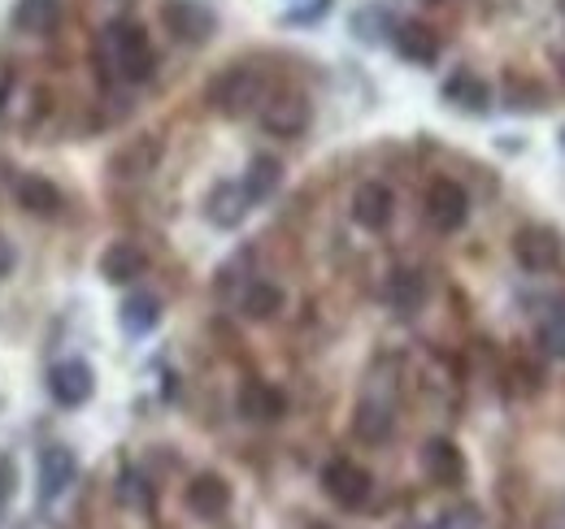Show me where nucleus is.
Wrapping results in <instances>:
<instances>
[{
  "mask_svg": "<svg viewBox=\"0 0 565 529\" xmlns=\"http://www.w3.org/2000/svg\"><path fill=\"white\" fill-rule=\"evenodd\" d=\"M353 31L365 44H374V40H387V35L396 31V18H392L387 9H379V4H370V9H361L353 18Z\"/></svg>",
  "mask_w": 565,
  "mask_h": 529,
  "instance_id": "nucleus-26",
  "label": "nucleus"
},
{
  "mask_svg": "<svg viewBox=\"0 0 565 529\" xmlns=\"http://www.w3.org/2000/svg\"><path fill=\"white\" fill-rule=\"evenodd\" d=\"M387 304L401 313V317H414L418 309L426 304V278L418 269H396L392 278H387Z\"/></svg>",
  "mask_w": 565,
  "mask_h": 529,
  "instance_id": "nucleus-20",
  "label": "nucleus"
},
{
  "mask_svg": "<svg viewBox=\"0 0 565 529\" xmlns=\"http://www.w3.org/2000/svg\"><path fill=\"white\" fill-rule=\"evenodd\" d=\"M188 508L196 512V517H222L226 508H231V486H226V477H217V473H201V477H192V486H188Z\"/></svg>",
  "mask_w": 565,
  "mask_h": 529,
  "instance_id": "nucleus-17",
  "label": "nucleus"
},
{
  "mask_svg": "<svg viewBox=\"0 0 565 529\" xmlns=\"http://www.w3.org/2000/svg\"><path fill=\"white\" fill-rule=\"evenodd\" d=\"M143 269H148V257H143L140 244H131V239H118V244H109L100 252V278L114 282V287H127V282L143 278Z\"/></svg>",
  "mask_w": 565,
  "mask_h": 529,
  "instance_id": "nucleus-12",
  "label": "nucleus"
},
{
  "mask_svg": "<svg viewBox=\"0 0 565 529\" xmlns=\"http://www.w3.org/2000/svg\"><path fill=\"white\" fill-rule=\"evenodd\" d=\"M49 391H53L57 403H66V408L87 403V396H92V369H87L83 360H66V365H57V369L49 374Z\"/></svg>",
  "mask_w": 565,
  "mask_h": 529,
  "instance_id": "nucleus-19",
  "label": "nucleus"
},
{
  "mask_svg": "<svg viewBox=\"0 0 565 529\" xmlns=\"http://www.w3.org/2000/svg\"><path fill=\"white\" fill-rule=\"evenodd\" d=\"M535 338H540V352H544V356H553V360H565V313H553V317H544Z\"/></svg>",
  "mask_w": 565,
  "mask_h": 529,
  "instance_id": "nucleus-27",
  "label": "nucleus"
},
{
  "mask_svg": "<svg viewBox=\"0 0 565 529\" xmlns=\"http://www.w3.org/2000/svg\"><path fill=\"white\" fill-rule=\"evenodd\" d=\"M423 468H426V477L439 482V486H457V482L466 477V461H461L457 443H448V439H430V443H426Z\"/></svg>",
  "mask_w": 565,
  "mask_h": 529,
  "instance_id": "nucleus-18",
  "label": "nucleus"
},
{
  "mask_svg": "<svg viewBox=\"0 0 565 529\" xmlns=\"http://www.w3.org/2000/svg\"><path fill=\"white\" fill-rule=\"evenodd\" d=\"M392 408L387 403H379V399H365V403H356V417H353V434L361 443H383V439H392Z\"/></svg>",
  "mask_w": 565,
  "mask_h": 529,
  "instance_id": "nucleus-23",
  "label": "nucleus"
},
{
  "mask_svg": "<svg viewBox=\"0 0 565 529\" xmlns=\"http://www.w3.org/2000/svg\"><path fill=\"white\" fill-rule=\"evenodd\" d=\"M322 490H327L340 508L356 512V508L370 504V495H374V477L353 461H331L327 468H322Z\"/></svg>",
  "mask_w": 565,
  "mask_h": 529,
  "instance_id": "nucleus-5",
  "label": "nucleus"
},
{
  "mask_svg": "<svg viewBox=\"0 0 565 529\" xmlns=\"http://www.w3.org/2000/svg\"><path fill=\"white\" fill-rule=\"evenodd\" d=\"M392 44H396V53H401L405 62H414V66H435V62H439V40H435V31L423 26V22H396Z\"/></svg>",
  "mask_w": 565,
  "mask_h": 529,
  "instance_id": "nucleus-14",
  "label": "nucleus"
},
{
  "mask_svg": "<svg viewBox=\"0 0 565 529\" xmlns=\"http://www.w3.org/2000/svg\"><path fill=\"white\" fill-rule=\"evenodd\" d=\"M205 100H210L213 114H222V118H244V114L262 109V100H266V74L253 66L222 69L210 87H205Z\"/></svg>",
  "mask_w": 565,
  "mask_h": 529,
  "instance_id": "nucleus-2",
  "label": "nucleus"
},
{
  "mask_svg": "<svg viewBox=\"0 0 565 529\" xmlns=\"http://www.w3.org/2000/svg\"><path fill=\"white\" fill-rule=\"evenodd\" d=\"M444 100L457 105V109H466V114H488V109H492V87H488L479 74L457 69V74H448V83H444Z\"/></svg>",
  "mask_w": 565,
  "mask_h": 529,
  "instance_id": "nucleus-15",
  "label": "nucleus"
},
{
  "mask_svg": "<svg viewBox=\"0 0 565 529\" xmlns=\"http://www.w3.org/2000/svg\"><path fill=\"white\" fill-rule=\"evenodd\" d=\"M161 22L179 44H210L213 31H217L213 9L201 4V0H166L161 4Z\"/></svg>",
  "mask_w": 565,
  "mask_h": 529,
  "instance_id": "nucleus-4",
  "label": "nucleus"
},
{
  "mask_svg": "<svg viewBox=\"0 0 565 529\" xmlns=\"http://www.w3.org/2000/svg\"><path fill=\"white\" fill-rule=\"evenodd\" d=\"M282 309V291L275 282H248L244 287V295H239V313L248 317V322H270V317H279Z\"/></svg>",
  "mask_w": 565,
  "mask_h": 529,
  "instance_id": "nucleus-22",
  "label": "nucleus"
},
{
  "mask_svg": "<svg viewBox=\"0 0 565 529\" xmlns=\"http://www.w3.org/2000/svg\"><path fill=\"white\" fill-rule=\"evenodd\" d=\"M466 217H470V196H466V187L452 183V179H435L430 192H426V222H430L435 230L452 235V230L466 226Z\"/></svg>",
  "mask_w": 565,
  "mask_h": 529,
  "instance_id": "nucleus-6",
  "label": "nucleus"
},
{
  "mask_svg": "<svg viewBox=\"0 0 565 529\" xmlns=\"http://www.w3.org/2000/svg\"><path fill=\"white\" fill-rule=\"evenodd\" d=\"M435 529H483V517H479V508L475 504H457V508H448Z\"/></svg>",
  "mask_w": 565,
  "mask_h": 529,
  "instance_id": "nucleus-29",
  "label": "nucleus"
},
{
  "mask_svg": "<svg viewBox=\"0 0 565 529\" xmlns=\"http://www.w3.org/2000/svg\"><path fill=\"white\" fill-rule=\"evenodd\" d=\"M513 257L526 273H553L565 257V239L562 230L553 226H522L518 239H513Z\"/></svg>",
  "mask_w": 565,
  "mask_h": 529,
  "instance_id": "nucleus-3",
  "label": "nucleus"
},
{
  "mask_svg": "<svg viewBox=\"0 0 565 529\" xmlns=\"http://www.w3.org/2000/svg\"><path fill=\"white\" fill-rule=\"evenodd\" d=\"M262 127L279 139H291L309 127V100L296 96V91H279V96H266L262 100Z\"/></svg>",
  "mask_w": 565,
  "mask_h": 529,
  "instance_id": "nucleus-8",
  "label": "nucleus"
},
{
  "mask_svg": "<svg viewBox=\"0 0 565 529\" xmlns=\"http://www.w3.org/2000/svg\"><path fill=\"white\" fill-rule=\"evenodd\" d=\"M118 499H122L127 508H148L152 490H148V482H143L140 473H122V477H118Z\"/></svg>",
  "mask_w": 565,
  "mask_h": 529,
  "instance_id": "nucleus-28",
  "label": "nucleus"
},
{
  "mask_svg": "<svg viewBox=\"0 0 565 529\" xmlns=\"http://www.w3.org/2000/svg\"><path fill=\"white\" fill-rule=\"evenodd\" d=\"M157 317H161V304H157L152 295H131V300L122 304V326L131 334H148L157 326Z\"/></svg>",
  "mask_w": 565,
  "mask_h": 529,
  "instance_id": "nucleus-25",
  "label": "nucleus"
},
{
  "mask_svg": "<svg viewBox=\"0 0 565 529\" xmlns=\"http://www.w3.org/2000/svg\"><path fill=\"white\" fill-rule=\"evenodd\" d=\"M253 199L244 192V183H217L210 196H205V217H210L217 230H235L244 217H248Z\"/></svg>",
  "mask_w": 565,
  "mask_h": 529,
  "instance_id": "nucleus-11",
  "label": "nucleus"
},
{
  "mask_svg": "<svg viewBox=\"0 0 565 529\" xmlns=\"http://www.w3.org/2000/svg\"><path fill=\"white\" fill-rule=\"evenodd\" d=\"M157 165H161V139H157V134H136V139H127V143L109 156V174H114L118 183H140Z\"/></svg>",
  "mask_w": 565,
  "mask_h": 529,
  "instance_id": "nucleus-7",
  "label": "nucleus"
},
{
  "mask_svg": "<svg viewBox=\"0 0 565 529\" xmlns=\"http://www.w3.org/2000/svg\"><path fill=\"white\" fill-rule=\"evenodd\" d=\"M239 417L253 421V425H275L287 417V396L270 382H244L239 387V399H235Z\"/></svg>",
  "mask_w": 565,
  "mask_h": 529,
  "instance_id": "nucleus-9",
  "label": "nucleus"
},
{
  "mask_svg": "<svg viewBox=\"0 0 565 529\" xmlns=\"http://www.w3.org/2000/svg\"><path fill=\"white\" fill-rule=\"evenodd\" d=\"M9 269H13V252H9V244L0 239V278H9Z\"/></svg>",
  "mask_w": 565,
  "mask_h": 529,
  "instance_id": "nucleus-31",
  "label": "nucleus"
},
{
  "mask_svg": "<svg viewBox=\"0 0 565 529\" xmlns=\"http://www.w3.org/2000/svg\"><path fill=\"white\" fill-rule=\"evenodd\" d=\"M13 486H18V468H13L9 456H0V517H4V504H9Z\"/></svg>",
  "mask_w": 565,
  "mask_h": 529,
  "instance_id": "nucleus-30",
  "label": "nucleus"
},
{
  "mask_svg": "<svg viewBox=\"0 0 565 529\" xmlns=\"http://www.w3.org/2000/svg\"><path fill=\"white\" fill-rule=\"evenodd\" d=\"M57 18H62V0H18L9 13L13 31H22V35H49L57 26Z\"/></svg>",
  "mask_w": 565,
  "mask_h": 529,
  "instance_id": "nucleus-21",
  "label": "nucleus"
},
{
  "mask_svg": "<svg viewBox=\"0 0 565 529\" xmlns=\"http://www.w3.org/2000/svg\"><path fill=\"white\" fill-rule=\"evenodd\" d=\"M396 217V196L383 183H361L353 196V222L365 230H387Z\"/></svg>",
  "mask_w": 565,
  "mask_h": 529,
  "instance_id": "nucleus-10",
  "label": "nucleus"
},
{
  "mask_svg": "<svg viewBox=\"0 0 565 529\" xmlns=\"http://www.w3.org/2000/svg\"><path fill=\"white\" fill-rule=\"evenodd\" d=\"M96 62L109 78H122V83H143V78H152V66H157L152 44L136 22H109L96 44Z\"/></svg>",
  "mask_w": 565,
  "mask_h": 529,
  "instance_id": "nucleus-1",
  "label": "nucleus"
},
{
  "mask_svg": "<svg viewBox=\"0 0 565 529\" xmlns=\"http://www.w3.org/2000/svg\"><path fill=\"white\" fill-rule=\"evenodd\" d=\"M13 199H18V208H26L31 217H53V213H62V192H57L49 179H40V174L13 179Z\"/></svg>",
  "mask_w": 565,
  "mask_h": 529,
  "instance_id": "nucleus-16",
  "label": "nucleus"
},
{
  "mask_svg": "<svg viewBox=\"0 0 565 529\" xmlns=\"http://www.w3.org/2000/svg\"><path fill=\"white\" fill-rule=\"evenodd\" d=\"M279 183H282V165L275 156H253V161H248V170H244V192H248L253 204L275 196Z\"/></svg>",
  "mask_w": 565,
  "mask_h": 529,
  "instance_id": "nucleus-24",
  "label": "nucleus"
},
{
  "mask_svg": "<svg viewBox=\"0 0 565 529\" xmlns=\"http://www.w3.org/2000/svg\"><path fill=\"white\" fill-rule=\"evenodd\" d=\"M74 473H78V461H74L71 447H44V456H40V499L44 504L62 499L71 490Z\"/></svg>",
  "mask_w": 565,
  "mask_h": 529,
  "instance_id": "nucleus-13",
  "label": "nucleus"
}]
</instances>
